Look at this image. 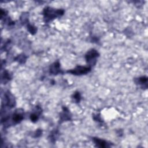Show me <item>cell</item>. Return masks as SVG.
<instances>
[{
  "mask_svg": "<svg viewBox=\"0 0 148 148\" xmlns=\"http://www.w3.org/2000/svg\"><path fill=\"white\" fill-rule=\"evenodd\" d=\"M64 10L62 9H55L47 6L43 9L42 14L45 23H49L54 19L62 16L64 14Z\"/></svg>",
  "mask_w": 148,
  "mask_h": 148,
  "instance_id": "cell-1",
  "label": "cell"
},
{
  "mask_svg": "<svg viewBox=\"0 0 148 148\" xmlns=\"http://www.w3.org/2000/svg\"><path fill=\"white\" fill-rule=\"evenodd\" d=\"M99 53L98 51L94 49H91L87 51L85 54V59L88 66L91 67V66L94 65L97 62V58L99 57Z\"/></svg>",
  "mask_w": 148,
  "mask_h": 148,
  "instance_id": "cell-2",
  "label": "cell"
},
{
  "mask_svg": "<svg viewBox=\"0 0 148 148\" xmlns=\"http://www.w3.org/2000/svg\"><path fill=\"white\" fill-rule=\"evenodd\" d=\"M91 70V67L89 66L77 65L75 68L66 71L68 73L73 75L75 76H81L89 73Z\"/></svg>",
  "mask_w": 148,
  "mask_h": 148,
  "instance_id": "cell-3",
  "label": "cell"
},
{
  "mask_svg": "<svg viewBox=\"0 0 148 148\" xmlns=\"http://www.w3.org/2000/svg\"><path fill=\"white\" fill-rule=\"evenodd\" d=\"M5 105L9 108H12L16 105L14 97L9 91H7L5 94Z\"/></svg>",
  "mask_w": 148,
  "mask_h": 148,
  "instance_id": "cell-4",
  "label": "cell"
},
{
  "mask_svg": "<svg viewBox=\"0 0 148 148\" xmlns=\"http://www.w3.org/2000/svg\"><path fill=\"white\" fill-rule=\"evenodd\" d=\"M63 72L61 68L60 63L58 61H55L50 65L49 67V73L52 75H57L59 73H62Z\"/></svg>",
  "mask_w": 148,
  "mask_h": 148,
  "instance_id": "cell-5",
  "label": "cell"
},
{
  "mask_svg": "<svg viewBox=\"0 0 148 148\" xmlns=\"http://www.w3.org/2000/svg\"><path fill=\"white\" fill-rule=\"evenodd\" d=\"M71 120V114L69 109L65 107H62V112L60 114V123H62L64 121H70Z\"/></svg>",
  "mask_w": 148,
  "mask_h": 148,
  "instance_id": "cell-6",
  "label": "cell"
},
{
  "mask_svg": "<svg viewBox=\"0 0 148 148\" xmlns=\"http://www.w3.org/2000/svg\"><path fill=\"white\" fill-rule=\"evenodd\" d=\"M92 140L95 145V146L98 147L105 148V147H109L110 146V143H109L106 140H104L103 139H101L98 137H93L92 138Z\"/></svg>",
  "mask_w": 148,
  "mask_h": 148,
  "instance_id": "cell-7",
  "label": "cell"
},
{
  "mask_svg": "<svg viewBox=\"0 0 148 148\" xmlns=\"http://www.w3.org/2000/svg\"><path fill=\"white\" fill-rule=\"evenodd\" d=\"M24 119V112L22 110L20 111V109H17L12 115V120L14 124L20 123Z\"/></svg>",
  "mask_w": 148,
  "mask_h": 148,
  "instance_id": "cell-8",
  "label": "cell"
},
{
  "mask_svg": "<svg viewBox=\"0 0 148 148\" xmlns=\"http://www.w3.org/2000/svg\"><path fill=\"white\" fill-rule=\"evenodd\" d=\"M35 110V112H32L29 115V119L32 123H36L38 120L39 115L42 113V109L39 106H36Z\"/></svg>",
  "mask_w": 148,
  "mask_h": 148,
  "instance_id": "cell-9",
  "label": "cell"
},
{
  "mask_svg": "<svg viewBox=\"0 0 148 148\" xmlns=\"http://www.w3.org/2000/svg\"><path fill=\"white\" fill-rule=\"evenodd\" d=\"M147 77L146 76H141L138 78H135L134 79V82L135 84L138 85H142L143 86V84H147Z\"/></svg>",
  "mask_w": 148,
  "mask_h": 148,
  "instance_id": "cell-10",
  "label": "cell"
},
{
  "mask_svg": "<svg viewBox=\"0 0 148 148\" xmlns=\"http://www.w3.org/2000/svg\"><path fill=\"white\" fill-rule=\"evenodd\" d=\"M12 77L10 74V73L8 71H4L2 74V82L4 83V84H6L8 81H9L11 79Z\"/></svg>",
  "mask_w": 148,
  "mask_h": 148,
  "instance_id": "cell-11",
  "label": "cell"
},
{
  "mask_svg": "<svg viewBox=\"0 0 148 148\" xmlns=\"http://www.w3.org/2000/svg\"><path fill=\"white\" fill-rule=\"evenodd\" d=\"M20 20L21 23L23 24L27 25L29 23V22H28V13H27V12L23 13L20 17Z\"/></svg>",
  "mask_w": 148,
  "mask_h": 148,
  "instance_id": "cell-12",
  "label": "cell"
},
{
  "mask_svg": "<svg viewBox=\"0 0 148 148\" xmlns=\"http://www.w3.org/2000/svg\"><path fill=\"white\" fill-rule=\"evenodd\" d=\"M27 60V56L24 54H20L17 55L14 58V61L18 62L20 64H24Z\"/></svg>",
  "mask_w": 148,
  "mask_h": 148,
  "instance_id": "cell-13",
  "label": "cell"
},
{
  "mask_svg": "<svg viewBox=\"0 0 148 148\" xmlns=\"http://www.w3.org/2000/svg\"><path fill=\"white\" fill-rule=\"evenodd\" d=\"M81 98L82 97L80 93L77 91H75L72 95V98L75 103H79L81 100Z\"/></svg>",
  "mask_w": 148,
  "mask_h": 148,
  "instance_id": "cell-14",
  "label": "cell"
},
{
  "mask_svg": "<svg viewBox=\"0 0 148 148\" xmlns=\"http://www.w3.org/2000/svg\"><path fill=\"white\" fill-rule=\"evenodd\" d=\"M27 29L31 35H35L37 32V28L29 23L27 25Z\"/></svg>",
  "mask_w": 148,
  "mask_h": 148,
  "instance_id": "cell-15",
  "label": "cell"
},
{
  "mask_svg": "<svg viewBox=\"0 0 148 148\" xmlns=\"http://www.w3.org/2000/svg\"><path fill=\"white\" fill-rule=\"evenodd\" d=\"M57 137H58V131L57 130H54V131H51V132L49 135V138L50 142L54 143L56 142V140L57 138Z\"/></svg>",
  "mask_w": 148,
  "mask_h": 148,
  "instance_id": "cell-16",
  "label": "cell"
},
{
  "mask_svg": "<svg viewBox=\"0 0 148 148\" xmlns=\"http://www.w3.org/2000/svg\"><path fill=\"white\" fill-rule=\"evenodd\" d=\"M93 119L98 122H102V120L101 119V116L99 114H94L93 116Z\"/></svg>",
  "mask_w": 148,
  "mask_h": 148,
  "instance_id": "cell-17",
  "label": "cell"
},
{
  "mask_svg": "<svg viewBox=\"0 0 148 148\" xmlns=\"http://www.w3.org/2000/svg\"><path fill=\"white\" fill-rule=\"evenodd\" d=\"M42 134V131L40 129H38L36 130V131L34 132V138H38L40 136H41Z\"/></svg>",
  "mask_w": 148,
  "mask_h": 148,
  "instance_id": "cell-18",
  "label": "cell"
}]
</instances>
